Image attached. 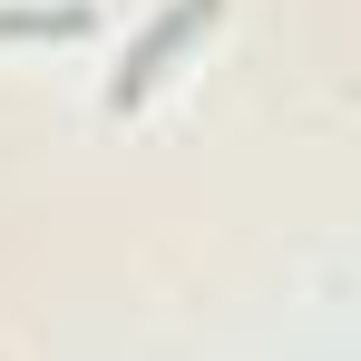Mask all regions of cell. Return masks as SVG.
<instances>
[{
	"label": "cell",
	"mask_w": 361,
	"mask_h": 361,
	"mask_svg": "<svg viewBox=\"0 0 361 361\" xmlns=\"http://www.w3.org/2000/svg\"><path fill=\"white\" fill-rule=\"evenodd\" d=\"M215 20H225V0H166V10H157V20L137 30V49H127V68L108 78V108H137V98H147V88L166 78V59H176V49L195 39V30H215Z\"/></svg>",
	"instance_id": "obj_1"
},
{
	"label": "cell",
	"mask_w": 361,
	"mask_h": 361,
	"mask_svg": "<svg viewBox=\"0 0 361 361\" xmlns=\"http://www.w3.org/2000/svg\"><path fill=\"white\" fill-rule=\"evenodd\" d=\"M88 30V10L59 0V10H0V39H78Z\"/></svg>",
	"instance_id": "obj_2"
}]
</instances>
